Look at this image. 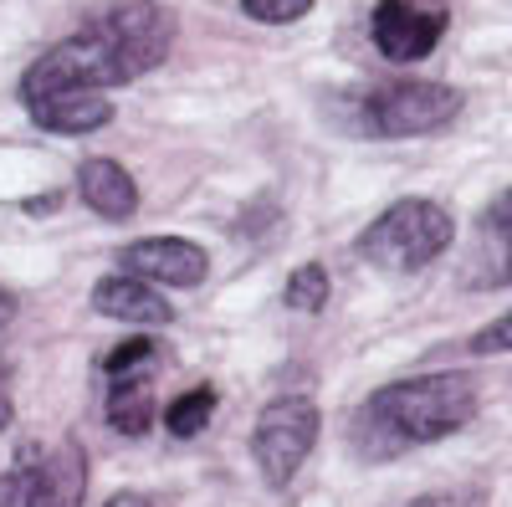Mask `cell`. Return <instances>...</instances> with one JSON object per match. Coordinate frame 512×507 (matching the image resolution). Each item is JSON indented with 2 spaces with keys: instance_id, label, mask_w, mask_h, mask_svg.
<instances>
[{
  "instance_id": "9",
  "label": "cell",
  "mask_w": 512,
  "mask_h": 507,
  "mask_svg": "<svg viewBox=\"0 0 512 507\" xmlns=\"http://www.w3.org/2000/svg\"><path fill=\"white\" fill-rule=\"evenodd\" d=\"M118 272L154 282V287H200L210 277V257H205V246L185 236H144L134 246H123Z\"/></svg>"
},
{
  "instance_id": "6",
  "label": "cell",
  "mask_w": 512,
  "mask_h": 507,
  "mask_svg": "<svg viewBox=\"0 0 512 507\" xmlns=\"http://www.w3.org/2000/svg\"><path fill=\"white\" fill-rule=\"evenodd\" d=\"M108 369V426L118 436H149L159 420V400H154V374H159V344L154 338H123L118 349H108L103 359Z\"/></svg>"
},
{
  "instance_id": "10",
  "label": "cell",
  "mask_w": 512,
  "mask_h": 507,
  "mask_svg": "<svg viewBox=\"0 0 512 507\" xmlns=\"http://www.w3.org/2000/svg\"><path fill=\"white\" fill-rule=\"evenodd\" d=\"M93 313L113 318V323H139V328H159V323H175V308L164 303V292L154 282H139L128 272H113L93 287Z\"/></svg>"
},
{
  "instance_id": "17",
  "label": "cell",
  "mask_w": 512,
  "mask_h": 507,
  "mask_svg": "<svg viewBox=\"0 0 512 507\" xmlns=\"http://www.w3.org/2000/svg\"><path fill=\"white\" fill-rule=\"evenodd\" d=\"M472 354H482V359H487V354H512V308L497 313L487 328L472 333Z\"/></svg>"
},
{
  "instance_id": "18",
  "label": "cell",
  "mask_w": 512,
  "mask_h": 507,
  "mask_svg": "<svg viewBox=\"0 0 512 507\" xmlns=\"http://www.w3.org/2000/svg\"><path fill=\"white\" fill-rule=\"evenodd\" d=\"M103 507H154V502H149L144 492H118V497H108Z\"/></svg>"
},
{
  "instance_id": "5",
  "label": "cell",
  "mask_w": 512,
  "mask_h": 507,
  "mask_svg": "<svg viewBox=\"0 0 512 507\" xmlns=\"http://www.w3.org/2000/svg\"><path fill=\"white\" fill-rule=\"evenodd\" d=\"M323 431V410L313 395H277L251 426V456H256V472L267 477V487H287L303 461L313 456Z\"/></svg>"
},
{
  "instance_id": "2",
  "label": "cell",
  "mask_w": 512,
  "mask_h": 507,
  "mask_svg": "<svg viewBox=\"0 0 512 507\" xmlns=\"http://www.w3.org/2000/svg\"><path fill=\"white\" fill-rule=\"evenodd\" d=\"M477 379L461 369H436V374H415V379H395V385L374 390L354 420L349 436L354 451L369 461H390L405 456L415 446H436L456 431H466L477 420Z\"/></svg>"
},
{
  "instance_id": "8",
  "label": "cell",
  "mask_w": 512,
  "mask_h": 507,
  "mask_svg": "<svg viewBox=\"0 0 512 507\" xmlns=\"http://www.w3.org/2000/svg\"><path fill=\"white\" fill-rule=\"evenodd\" d=\"M26 461V497L21 507H82L88 497V451L82 441H57L47 456L36 446H21Z\"/></svg>"
},
{
  "instance_id": "14",
  "label": "cell",
  "mask_w": 512,
  "mask_h": 507,
  "mask_svg": "<svg viewBox=\"0 0 512 507\" xmlns=\"http://www.w3.org/2000/svg\"><path fill=\"white\" fill-rule=\"evenodd\" d=\"M328 292H333V282H328V272L318 267V262H303L292 277H287V287H282V303L292 308V313H323L328 308Z\"/></svg>"
},
{
  "instance_id": "3",
  "label": "cell",
  "mask_w": 512,
  "mask_h": 507,
  "mask_svg": "<svg viewBox=\"0 0 512 507\" xmlns=\"http://www.w3.org/2000/svg\"><path fill=\"white\" fill-rule=\"evenodd\" d=\"M451 236H456L451 210L441 200L410 195V200L384 205L379 216L369 221V231L354 241V251H359L369 267L390 272V277H405V272L431 267L441 251L451 246Z\"/></svg>"
},
{
  "instance_id": "20",
  "label": "cell",
  "mask_w": 512,
  "mask_h": 507,
  "mask_svg": "<svg viewBox=\"0 0 512 507\" xmlns=\"http://www.w3.org/2000/svg\"><path fill=\"white\" fill-rule=\"evenodd\" d=\"M11 420H16V410H11V395H6V390H0V431H6V426H11Z\"/></svg>"
},
{
  "instance_id": "7",
  "label": "cell",
  "mask_w": 512,
  "mask_h": 507,
  "mask_svg": "<svg viewBox=\"0 0 512 507\" xmlns=\"http://www.w3.org/2000/svg\"><path fill=\"white\" fill-rule=\"evenodd\" d=\"M446 26H451V16L441 6L431 11V6H415V0H379L374 16H369L374 47L390 62H425L441 47Z\"/></svg>"
},
{
  "instance_id": "19",
  "label": "cell",
  "mask_w": 512,
  "mask_h": 507,
  "mask_svg": "<svg viewBox=\"0 0 512 507\" xmlns=\"http://www.w3.org/2000/svg\"><path fill=\"white\" fill-rule=\"evenodd\" d=\"M16 308H21V303H16V292H11V287H0V328L16 318Z\"/></svg>"
},
{
  "instance_id": "4",
  "label": "cell",
  "mask_w": 512,
  "mask_h": 507,
  "mask_svg": "<svg viewBox=\"0 0 512 507\" xmlns=\"http://www.w3.org/2000/svg\"><path fill=\"white\" fill-rule=\"evenodd\" d=\"M456 113H461V93L451 82L395 77L359 103V129L374 139H420L456 123Z\"/></svg>"
},
{
  "instance_id": "15",
  "label": "cell",
  "mask_w": 512,
  "mask_h": 507,
  "mask_svg": "<svg viewBox=\"0 0 512 507\" xmlns=\"http://www.w3.org/2000/svg\"><path fill=\"white\" fill-rule=\"evenodd\" d=\"M482 231L502 246V267H497L487 282H492V287H507V282H512V190H502V195L482 210Z\"/></svg>"
},
{
  "instance_id": "21",
  "label": "cell",
  "mask_w": 512,
  "mask_h": 507,
  "mask_svg": "<svg viewBox=\"0 0 512 507\" xmlns=\"http://www.w3.org/2000/svg\"><path fill=\"white\" fill-rule=\"evenodd\" d=\"M26 210H31V216H41V210H57V195H47V200H31Z\"/></svg>"
},
{
  "instance_id": "12",
  "label": "cell",
  "mask_w": 512,
  "mask_h": 507,
  "mask_svg": "<svg viewBox=\"0 0 512 507\" xmlns=\"http://www.w3.org/2000/svg\"><path fill=\"white\" fill-rule=\"evenodd\" d=\"M31 123L36 129H47V134H98L113 123V103L108 93H52V98H36L26 103Z\"/></svg>"
},
{
  "instance_id": "11",
  "label": "cell",
  "mask_w": 512,
  "mask_h": 507,
  "mask_svg": "<svg viewBox=\"0 0 512 507\" xmlns=\"http://www.w3.org/2000/svg\"><path fill=\"white\" fill-rule=\"evenodd\" d=\"M77 195L103 221H128L139 210V185L118 159H82L77 164Z\"/></svg>"
},
{
  "instance_id": "16",
  "label": "cell",
  "mask_w": 512,
  "mask_h": 507,
  "mask_svg": "<svg viewBox=\"0 0 512 507\" xmlns=\"http://www.w3.org/2000/svg\"><path fill=\"white\" fill-rule=\"evenodd\" d=\"M241 11L262 26H287V21H303L313 11V0H241Z\"/></svg>"
},
{
  "instance_id": "13",
  "label": "cell",
  "mask_w": 512,
  "mask_h": 507,
  "mask_svg": "<svg viewBox=\"0 0 512 507\" xmlns=\"http://www.w3.org/2000/svg\"><path fill=\"white\" fill-rule=\"evenodd\" d=\"M210 415H216V390L195 385V390H185V395H175V400L164 405V431L190 441V436H200L210 426Z\"/></svg>"
},
{
  "instance_id": "1",
  "label": "cell",
  "mask_w": 512,
  "mask_h": 507,
  "mask_svg": "<svg viewBox=\"0 0 512 507\" xmlns=\"http://www.w3.org/2000/svg\"><path fill=\"white\" fill-rule=\"evenodd\" d=\"M175 47V16L154 0H108V6L72 31L67 41L47 47L21 77V103L52 93H108L123 82L154 72Z\"/></svg>"
}]
</instances>
